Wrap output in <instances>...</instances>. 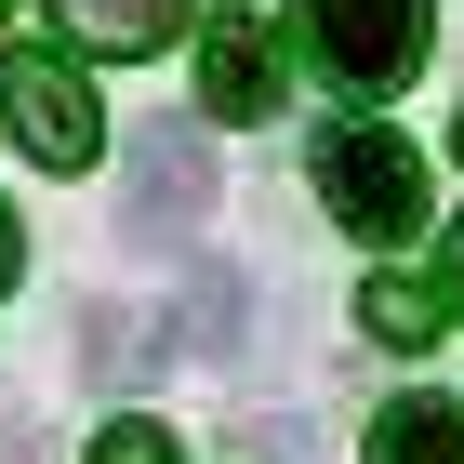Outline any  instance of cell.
Listing matches in <instances>:
<instances>
[{
    "label": "cell",
    "instance_id": "cell-9",
    "mask_svg": "<svg viewBox=\"0 0 464 464\" xmlns=\"http://www.w3.org/2000/svg\"><path fill=\"white\" fill-rule=\"evenodd\" d=\"M239 332H252V292L226 279V266H199V279H186V345H199V358H239Z\"/></svg>",
    "mask_w": 464,
    "mask_h": 464
},
{
    "label": "cell",
    "instance_id": "cell-3",
    "mask_svg": "<svg viewBox=\"0 0 464 464\" xmlns=\"http://www.w3.org/2000/svg\"><path fill=\"white\" fill-rule=\"evenodd\" d=\"M0 133L27 146L40 173H80L93 146H107V107H93V80L67 53H0Z\"/></svg>",
    "mask_w": 464,
    "mask_h": 464
},
{
    "label": "cell",
    "instance_id": "cell-4",
    "mask_svg": "<svg viewBox=\"0 0 464 464\" xmlns=\"http://www.w3.org/2000/svg\"><path fill=\"white\" fill-rule=\"evenodd\" d=\"M199 213H213V133L146 120V133H133V173H120V226H133L146 252H173Z\"/></svg>",
    "mask_w": 464,
    "mask_h": 464
},
{
    "label": "cell",
    "instance_id": "cell-5",
    "mask_svg": "<svg viewBox=\"0 0 464 464\" xmlns=\"http://www.w3.org/2000/svg\"><path fill=\"white\" fill-rule=\"evenodd\" d=\"M279 93H292L279 27H266V14H213V27H199V107L213 120H279Z\"/></svg>",
    "mask_w": 464,
    "mask_h": 464
},
{
    "label": "cell",
    "instance_id": "cell-2",
    "mask_svg": "<svg viewBox=\"0 0 464 464\" xmlns=\"http://www.w3.org/2000/svg\"><path fill=\"white\" fill-rule=\"evenodd\" d=\"M438 40V0H305V53H319L345 93H398Z\"/></svg>",
    "mask_w": 464,
    "mask_h": 464
},
{
    "label": "cell",
    "instance_id": "cell-1",
    "mask_svg": "<svg viewBox=\"0 0 464 464\" xmlns=\"http://www.w3.org/2000/svg\"><path fill=\"white\" fill-rule=\"evenodd\" d=\"M319 199H332V226H345V239L398 252L411 226H425V160H411L385 120H345V133H319Z\"/></svg>",
    "mask_w": 464,
    "mask_h": 464
},
{
    "label": "cell",
    "instance_id": "cell-11",
    "mask_svg": "<svg viewBox=\"0 0 464 464\" xmlns=\"http://www.w3.org/2000/svg\"><path fill=\"white\" fill-rule=\"evenodd\" d=\"M14 266H27V239H14V199H0V292H14Z\"/></svg>",
    "mask_w": 464,
    "mask_h": 464
},
{
    "label": "cell",
    "instance_id": "cell-8",
    "mask_svg": "<svg viewBox=\"0 0 464 464\" xmlns=\"http://www.w3.org/2000/svg\"><path fill=\"white\" fill-rule=\"evenodd\" d=\"M358 332H372V345H438L451 305H438L425 279H385V266H372V279H358Z\"/></svg>",
    "mask_w": 464,
    "mask_h": 464
},
{
    "label": "cell",
    "instance_id": "cell-13",
    "mask_svg": "<svg viewBox=\"0 0 464 464\" xmlns=\"http://www.w3.org/2000/svg\"><path fill=\"white\" fill-rule=\"evenodd\" d=\"M451 146H464V120H451Z\"/></svg>",
    "mask_w": 464,
    "mask_h": 464
},
{
    "label": "cell",
    "instance_id": "cell-7",
    "mask_svg": "<svg viewBox=\"0 0 464 464\" xmlns=\"http://www.w3.org/2000/svg\"><path fill=\"white\" fill-rule=\"evenodd\" d=\"M372 464H464V411H451V398H385Z\"/></svg>",
    "mask_w": 464,
    "mask_h": 464
},
{
    "label": "cell",
    "instance_id": "cell-14",
    "mask_svg": "<svg viewBox=\"0 0 464 464\" xmlns=\"http://www.w3.org/2000/svg\"><path fill=\"white\" fill-rule=\"evenodd\" d=\"M0 14H14V0H0Z\"/></svg>",
    "mask_w": 464,
    "mask_h": 464
},
{
    "label": "cell",
    "instance_id": "cell-6",
    "mask_svg": "<svg viewBox=\"0 0 464 464\" xmlns=\"http://www.w3.org/2000/svg\"><path fill=\"white\" fill-rule=\"evenodd\" d=\"M53 27H67V53H173L186 0H53Z\"/></svg>",
    "mask_w": 464,
    "mask_h": 464
},
{
    "label": "cell",
    "instance_id": "cell-10",
    "mask_svg": "<svg viewBox=\"0 0 464 464\" xmlns=\"http://www.w3.org/2000/svg\"><path fill=\"white\" fill-rule=\"evenodd\" d=\"M93 464H173V438H160V425H107V438H93Z\"/></svg>",
    "mask_w": 464,
    "mask_h": 464
},
{
    "label": "cell",
    "instance_id": "cell-12",
    "mask_svg": "<svg viewBox=\"0 0 464 464\" xmlns=\"http://www.w3.org/2000/svg\"><path fill=\"white\" fill-rule=\"evenodd\" d=\"M451 279H464V239H451Z\"/></svg>",
    "mask_w": 464,
    "mask_h": 464
}]
</instances>
